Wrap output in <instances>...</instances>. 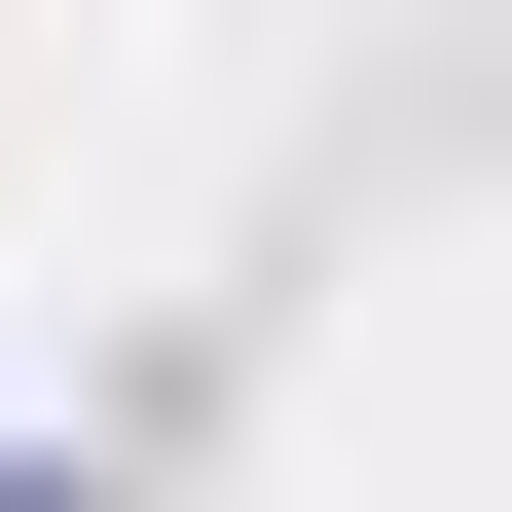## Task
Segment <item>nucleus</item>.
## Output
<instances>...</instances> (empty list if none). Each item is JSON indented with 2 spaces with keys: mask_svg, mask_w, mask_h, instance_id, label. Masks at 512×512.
<instances>
[{
  "mask_svg": "<svg viewBox=\"0 0 512 512\" xmlns=\"http://www.w3.org/2000/svg\"><path fill=\"white\" fill-rule=\"evenodd\" d=\"M0 512H74V476H0Z\"/></svg>",
  "mask_w": 512,
  "mask_h": 512,
  "instance_id": "nucleus-1",
  "label": "nucleus"
}]
</instances>
